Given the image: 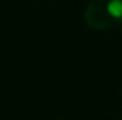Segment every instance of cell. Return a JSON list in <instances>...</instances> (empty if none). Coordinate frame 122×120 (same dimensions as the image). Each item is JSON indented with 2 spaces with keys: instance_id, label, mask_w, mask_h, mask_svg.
Here are the masks:
<instances>
[{
  "instance_id": "6da1fadb",
  "label": "cell",
  "mask_w": 122,
  "mask_h": 120,
  "mask_svg": "<svg viewBox=\"0 0 122 120\" xmlns=\"http://www.w3.org/2000/svg\"><path fill=\"white\" fill-rule=\"evenodd\" d=\"M85 23L96 31H110L122 25V0H91L83 12Z\"/></svg>"
},
{
  "instance_id": "7a4b0ae2",
  "label": "cell",
  "mask_w": 122,
  "mask_h": 120,
  "mask_svg": "<svg viewBox=\"0 0 122 120\" xmlns=\"http://www.w3.org/2000/svg\"><path fill=\"white\" fill-rule=\"evenodd\" d=\"M59 120H63V119H59Z\"/></svg>"
}]
</instances>
